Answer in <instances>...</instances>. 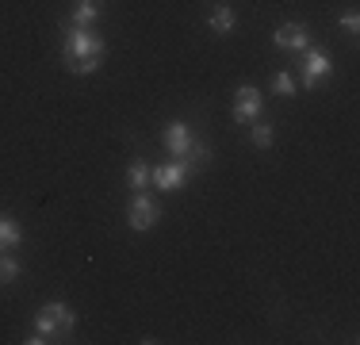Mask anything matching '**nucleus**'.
<instances>
[{
  "label": "nucleus",
  "mask_w": 360,
  "mask_h": 345,
  "mask_svg": "<svg viewBox=\"0 0 360 345\" xmlns=\"http://www.w3.org/2000/svg\"><path fill=\"white\" fill-rule=\"evenodd\" d=\"M299 58H303V62H299V81H303L307 92L319 89L326 77L333 73V58H330V50H326V46H314V42H311Z\"/></svg>",
  "instance_id": "nucleus-3"
},
{
  "label": "nucleus",
  "mask_w": 360,
  "mask_h": 345,
  "mask_svg": "<svg viewBox=\"0 0 360 345\" xmlns=\"http://www.w3.org/2000/svg\"><path fill=\"white\" fill-rule=\"evenodd\" d=\"M150 184H153V165L146 158H134L131 165H127V188H131V192H146Z\"/></svg>",
  "instance_id": "nucleus-11"
},
{
  "label": "nucleus",
  "mask_w": 360,
  "mask_h": 345,
  "mask_svg": "<svg viewBox=\"0 0 360 345\" xmlns=\"http://www.w3.org/2000/svg\"><path fill=\"white\" fill-rule=\"evenodd\" d=\"M23 272V261L15 253H0V288H8V284H15Z\"/></svg>",
  "instance_id": "nucleus-16"
},
{
  "label": "nucleus",
  "mask_w": 360,
  "mask_h": 345,
  "mask_svg": "<svg viewBox=\"0 0 360 345\" xmlns=\"http://www.w3.org/2000/svg\"><path fill=\"white\" fill-rule=\"evenodd\" d=\"M23 246V227L12 215H0V253H15Z\"/></svg>",
  "instance_id": "nucleus-13"
},
{
  "label": "nucleus",
  "mask_w": 360,
  "mask_h": 345,
  "mask_svg": "<svg viewBox=\"0 0 360 345\" xmlns=\"http://www.w3.org/2000/svg\"><path fill=\"white\" fill-rule=\"evenodd\" d=\"M269 89L276 92V96H284V100H291L299 92V84H295V77L288 73V69H276V73L269 77Z\"/></svg>",
  "instance_id": "nucleus-14"
},
{
  "label": "nucleus",
  "mask_w": 360,
  "mask_h": 345,
  "mask_svg": "<svg viewBox=\"0 0 360 345\" xmlns=\"http://www.w3.org/2000/svg\"><path fill=\"white\" fill-rule=\"evenodd\" d=\"M272 42H276L280 50H291V54H303V50L314 42V34H311V27H307V23L288 20V23H280V27L272 31Z\"/></svg>",
  "instance_id": "nucleus-5"
},
{
  "label": "nucleus",
  "mask_w": 360,
  "mask_h": 345,
  "mask_svg": "<svg viewBox=\"0 0 360 345\" xmlns=\"http://www.w3.org/2000/svg\"><path fill=\"white\" fill-rule=\"evenodd\" d=\"M100 12H104V0H77L73 12L65 15V23H73V27H96Z\"/></svg>",
  "instance_id": "nucleus-10"
},
{
  "label": "nucleus",
  "mask_w": 360,
  "mask_h": 345,
  "mask_svg": "<svg viewBox=\"0 0 360 345\" xmlns=\"http://www.w3.org/2000/svg\"><path fill=\"white\" fill-rule=\"evenodd\" d=\"M62 65L70 69L73 77H92L100 65H104L108 42L100 39L96 27H73V23L62 20Z\"/></svg>",
  "instance_id": "nucleus-1"
},
{
  "label": "nucleus",
  "mask_w": 360,
  "mask_h": 345,
  "mask_svg": "<svg viewBox=\"0 0 360 345\" xmlns=\"http://www.w3.org/2000/svg\"><path fill=\"white\" fill-rule=\"evenodd\" d=\"M192 172L184 169V161H165V165H153V188L158 192H180L188 184Z\"/></svg>",
  "instance_id": "nucleus-8"
},
{
  "label": "nucleus",
  "mask_w": 360,
  "mask_h": 345,
  "mask_svg": "<svg viewBox=\"0 0 360 345\" xmlns=\"http://www.w3.org/2000/svg\"><path fill=\"white\" fill-rule=\"evenodd\" d=\"M31 330H39L46 341H54V338L70 341V334L77 330V315H73V307L65 303V299H50V303L39 307L35 326H31Z\"/></svg>",
  "instance_id": "nucleus-2"
},
{
  "label": "nucleus",
  "mask_w": 360,
  "mask_h": 345,
  "mask_svg": "<svg viewBox=\"0 0 360 345\" xmlns=\"http://www.w3.org/2000/svg\"><path fill=\"white\" fill-rule=\"evenodd\" d=\"M264 111V96L257 84H238L234 92V123H253V119H261Z\"/></svg>",
  "instance_id": "nucleus-6"
},
{
  "label": "nucleus",
  "mask_w": 360,
  "mask_h": 345,
  "mask_svg": "<svg viewBox=\"0 0 360 345\" xmlns=\"http://www.w3.org/2000/svg\"><path fill=\"white\" fill-rule=\"evenodd\" d=\"M127 222H131V230H153L161 222V203L150 192H134L127 203Z\"/></svg>",
  "instance_id": "nucleus-4"
},
{
  "label": "nucleus",
  "mask_w": 360,
  "mask_h": 345,
  "mask_svg": "<svg viewBox=\"0 0 360 345\" xmlns=\"http://www.w3.org/2000/svg\"><path fill=\"white\" fill-rule=\"evenodd\" d=\"M207 27H211V34L226 39V34H234V27H238V12L226 4V0H219V4L207 12Z\"/></svg>",
  "instance_id": "nucleus-9"
},
{
  "label": "nucleus",
  "mask_w": 360,
  "mask_h": 345,
  "mask_svg": "<svg viewBox=\"0 0 360 345\" xmlns=\"http://www.w3.org/2000/svg\"><path fill=\"white\" fill-rule=\"evenodd\" d=\"M250 142L257 146V150H269V146L276 142V127H272V123H261V119H253V123H250Z\"/></svg>",
  "instance_id": "nucleus-15"
},
{
  "label": "nucleus",
  "mask_w": 360,
  "mask_h": 345,
  "mask_svg": "<svg viewBox=\"0 0 360 345\" xmlns=\"http://www.w3.org/2000/svg\"><path fill=\"white\" fill-rule=\"evenodd\" d=\"M338 23H341V31H345L349 39H356V34H360V12H345Z\"/></svg>",
  "instance_id": "nucleus-17"
},
{
  "label": "nucleus",
  "mask_w": 360,
  "mask_h": 345,
  "mask_svg": "<svg viewBox=\"0 0 360 345\" xmlns=\"http://www.w3.org/2000/svg\"><path fill=\"white\" fill-rule=\"evenodd\" d=\"M211 158H215V153H211V142L195 134V138H192V150L184 153V169H188V172H200V169L211 165Z\"/></svg>",
  "instance_id": "nucleus-12"
},
{
  "label": "nucleus",
  "mask_w": 360,
  "mask_h": 345,
  "mask_svg": "<svg viewBox=\"0 0 360 345\" xmlns=\"http://www.w3.org/2000/svg\"><path fill=\"white\" fill-rule=\"evenodd\" d=\"M192 138L195 131L184 123V119H173V123L165 127V134H161V142H165V150L173 153V161H184V153L192 150Z\"/></svg>",
  "instance_id": "nucleus-7"
}]
</instances>
